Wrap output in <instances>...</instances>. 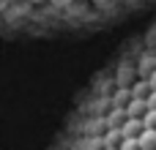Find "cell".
Instances as JSON below:
<instances>
[{"label":"cell","instance_id":"1","mask_svg":"<svg viewBox=\"0 0 156 150\" xmlns=\"http://www.w3.org/2000/svg\"><path fill=\"white\" fill-rule=\"evenodd\" d=\"M134 74H137V66L129 63V60H121V66L115 71V85L118 87H132L134 85Z\"/></svg>","mask_w":156,"mask_h":150},{"label":"cell","instance_id":"2","mask_svg":"<svg viewBox=\"0 0 156 150\" xmlns=\"http://www.w3.org/2000/svg\"><path fill=\"white\" fill-rule=\"evenodd\" d=\"M156 71V52H143L140 55V60H137V74H140V79H151V74Z\"/></svg>","mask_w":156,"mask_h":150},{"label":"cell","instance_id":"3","mask_svg":"<svg viewBox=\"0 0 156 150\" xmlns=\"http://www.w3.org/2000/svg\"><path fill=\"white\" fill-rule=\"evenodd\" d=\"M121 131H123V139H140V134L145 131V123H143V118H126Z\"/></svg>","mask_w":156,"mask_h":150},{"label":"cell","instance_id":"4","mask_svg":"<svg viewBox=\"0 0 156 150\" xmlns=\"http://www.w3.org/2000/svg\"><path fill=\"white\" fill-rule=\"evenodd\" d=\"M126 118H129V115H126V109L112 107V109H110V115L104 118V126H107V128H121V126L126 123Z\"/></svg>","mask_w":156,"mask_h":150},{"label":"cell","instance_id":"5","mask_svg":"<svg viewBox=\"0 0 156 150\" xmlns=\"http://www.w3.org/2000/svg\"><path fill=\"white\" fill-rule=\"evenodd\" d=\"M151 93H154V87H151L148 79H137V82L132 85V98H143V101H148Z\"/></svg>","mask_w":156,"mask_h":150},{"label":"cell","instance_id":"6","mask_svg":"<svg viewBox=\"0 0 156 150\" xmlns=\"http://www.w3.org/2000/svg\"><path fill=\"white\" fill-rule=\"evenodd\" d=\"M145 112H148V104H145L143 98H132V101L126 104V115H129V118H145Z\"/></svg>","mask_w":156,"mask_h":150},{"label":"cell","instance_id":"7","mask_svg":"<svg viewBox=\"0 0 156 150\" xmlns=\"http://www.w3.org/2000/svg\"><path fill=\"white\" fill-rule=\"evenodd\" d=\"M101 142H104V148H121V142H123V131H121V128H107L104 137H101Z\"/></svg>","mask_w":156,"mask_h":150},{"label":"cell","instance_id":"8","mask_svg":"<svg viewBox=\"0 0 156 150\" xmlns=\"http://www.w3.org/2000/svg\"><path fill=\"white\" fill-rule=\"evenodd\" d=\"M132 101V87H118L115 96H112V107L118 109H126V104Z\"/></svg>","mask_w":156,"mask_h":150},{"label":"cell","instance_id":"9","mask_svg":"<svg viewBox=\"0 0 156 150\" xmlns=\"http://www.w3.org/2000/svg\"><path fill=\"white\" fill-rule=\"evenodd\" d=\"M140 148L143 150H156V128H145L140 134Z\"/></svg>","mask_w":156,"mask_h":150},{"label":"cell","instance_id":"10","mask_svg":"<svg viewBox=\"0 0 156 150\" xmlns=\"http://www.w3.org/2000/svg\"><path fill=\"white\" fill-rule=\"evenodd\" d=\"M143 123H145V128H156V109H148V112H145Z\"/></svg>","mask_w":156,"mask_h":150},{"label":"cell","instance_id":"11","mask_svg":"<svg viewBox=\"0 0 156 150\" xmlns=\"http://www.w3.org/2000/svg\"><path fill=\"white\" fill-rule=\"evenodd\" d=\"M118 150H143V148H140V139H123Z\"/></svg>","mask_w":156,"mask_h":150},{"label":"cell","instance_id":"12","mask_svg":"<svg viewBox=\"0 0 156 150\" xmlns=\"http://www.w3.org/2000/svg\"><path fill=\"white\" fill-rule=\"evenodd\" d=\"M49 3H52L55 8H69V5H71L74 0H49Z\"/></svg>","mask_w":156,"mask_h":150},{"label":"cell","instance_id":"13","mask_svg":"<svg viewBox=\"0 0 156 150\" xmlns=\"http://www.w3.org/2000/svg\"><path fill=\"white\" fill-rule=\"evenodd\" d=\"M145 104H148V109H156V90L148 96V101H145Z\"/></svg>","mask_w":156,"mask_h":150},{"label":"cell","instance_id":"14","mask_svg":"<svg viewBox=\"0 0 156 150\" xmlns=\"http://www.w3.org/2000/svg\"><path fill=\"white\" fill-rule=\"evenodd\" d=\"M148 82H151V87H154V90H156V71H154V74H151V79H148Z\"/></svg>","mask_w":156,"mask_h":150},{"label":"cell","instance_id":"15","mask_svg":"<svg viewBox=\"0 0 156 150\" xmlns=\"http://www.w3.org/2000/svg\"><path fill=\"white\" fill-rule=\"evenodd\" d=\"M25 3H30V5H38V3H49V0H25Z\"/></svg>","mask_w":156,"mask_h":150},{"label":"cell","instance_id":"16","mask_svg":"<svg viewBox=\"0 0 156 150\" xmlns=\"http://www.w3.org/2000/svg\"><path fill=\"white\" fill-rule=\"evenodd\" d=\"M5 8H8V3H5V0H0V11H5Z\"/></svg>","mask_w":156,"mask_h":150},{"label":"cell","instance_id":"17","mask_svg":"<svg viewBox=\"0 0 156 150\" xmlns=\"http://www.w3.org/2000/svg\"><path fill=\"white\" fill-rule=\"evenodd\" d=\"M5 3H8V5H16V3H19V0H5Z\"/></svg>","mask_w":156,"mask_h":150},{"label":"cell","instance_id":"18","mask_svg":"<svg viewBox=\"0 0 156 150\" xmlns=\"http://www.w3.org/2000/svg\"><path fill=\"white\" fill-rule=\"evenodd\" d=\"M93 3H99V5H101V3H110V0H93Z\"/></svg>","mask_w":156,"mask_h":150},{"label":"cell","instance_id":"19","mask_svg":"<svg viewBox=\"0 0 156 150\" xmlns=\"http://www.w3.org/2000/svg\"><path fill=\"white\" fill-rule=\"evenodd\" d=\"M104 150H118V148H104Z\"/></svg>","mask_w":156,"mask_h":150}]
</instances>
